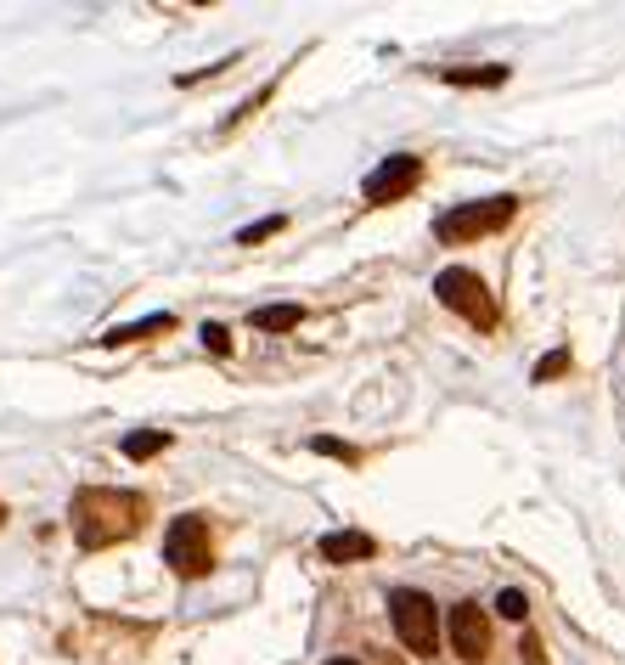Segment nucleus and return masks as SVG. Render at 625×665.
<instances>
[{"mask_svg":"<svg viewBox=\"0 0 625 665\" xmlns=\"http://www.w3.org/2000/svg\"><path fill=\"white\" fill-rule=\"evenodd\" d=\"M68 514H73V542L85 553H97V547H113V542L136 536L141 519H147V503H141L136 490L85 485V490H73V508Z\"/></svg>","mask_w":625,"mask_h":665,"instance_id":"obj_1","label":"nucleus"},{"mask_svg":"<svg viewBox=\"0 0 625 665\" xmlns=\"http://www.w3.org/2000/svg\"><path fill=\"white\" fill-rule=\"evenodd\" d=\"M434 299L445 305V310H457L463 321H474V327H496V299H490V282L479 277V271H468V266H445L439 277H434Z\"/></svg>","mask_w":625,"mask_h":665,"instance_id":"obj_2","label":"nucleus"},{"mask_svg":"<svg viewBox=\"0 0 625 665\" xmlns=\"http://www.w3.org/2000/svg\"><path fill=\"white\" fill-rule=\"evenodd\" d=\"M513 215H518V198H513V192H502V198H485V204H457L452 215H439V220H434V237L457 248V242H474V237H490V231H502Z\"/></svg>","mask_w":625,"mask_h":665,"instance_id":"obj_3","label":"nucleus"},{"mask_svg":"<svg viewBox=\"0 0 625 665\" xmlns=\"http://www.w3.org/2000/svg\"><path fill=\"white\" fill-rule=\"evenodd\" d=\"M389 621H395L400 643H406L417 659H434V648H439V615H434V598H428V593L395 587V593H389Z\"/></svg>","mask_w":625,"mask_h":665,"instance_id":"obj_4","label":"nucleus"},{"mask_svg":"<svg viewBox=\"0 0 625 665\" xmlns=\"http://www.w3.org/2000/svg\"><path fill=\"white\" fill-rule=\"evenodd\" d=\"M163 564L175 575H187V580H198V575L215 569V542H209V525L198 514L169 519V530H163Z\"/></svg>","mask_w":625,"mask_h":665,"instance_id":"obj_5","label":"nucleus"},{"mask_svg":"<svg viewBox=\"0 0 625 665\" xmlns=\"http://www.w3.org/2000/svg\"><path fill=\"white\" fill-rule=\"evenodd\" d=\"M417 181H423V158L395 152V158H384L378 170L361 181V198H367V204H395V198H406Z\"/></svg>","mask_w":625,"mask_h":665,"instance_id":"obj_6","label":"nucleus"},{"mask_svg":"<svg viewBox=\"0 0 625 665\" xmlns=\"http://www.w3.org/2000/svg\"><path fill=\"white\" fill-rule=\"evenodd\" d=\"M452 648H457V659H468V665L485 659L490 626H485V609H479V604H457V609H452Z\"/></svg>","mask_w":625,"mask_h":665,"instance_id":"obj_7","label":"nucleus"},{"mask_svg":"<svg viewBox=\"0 0 625 665\" xmlns=\"http://www.w3.org/2000/svg\"><path fill=\"white\" fill-rule=\"evenodd\" d=\"M373 553H378V542L367 530H333V536H321V558L327 564H361Z\"/></svg>","mask_w":625,"mask_h":665,"instance_id":"obj_8","label":"nucleus"},{"mask_svg":"<svg viewBox=\"0 0 625 665\" xmlns=\"http://www.w3.org/2000/svg\"><path fill=\"white\" fill-rule=\"evenodd\" d=\"M175 327V316L169 310H152V316H141V321H125V327H108L102 332V345H141V339H158V332H169Z\"/></svg>","mask_w":625,"mask_h":665,"instance_id":"obj_9","label":"nucleus"},{"mask_svg":"<svg viewBox=\"0 0 625 665\" xmlns=\"http://www.w3.org/2000/svg\"><path fill=\"white\" fill-rule=\"evenodd\" d=\"M299 316H305L299 305H259L248 321H254L259 332H294V327H299Z\"/></svg>","mask_w":625,"mask_h":665,"instance_id":"obj_10","label":"nucleus"},{"mask_svg":"<svg viewBox=\"0 0 625 665\" xmlns=\"http://www.w3.org/2000/svg\"><path fill=\"white\" fill-rule=\"evenodd\" d=\"M163 446H169L163 429H136V435H125V457H130V463H147V457H158Z\"/></svg>","mask_w":625,"mask_h":665,"instance_id":"obj_11","label":"nucleus"},{"mask_svg":"<svg viewBox=\"0 0 625 665\" xmlns=\"http://www.w3.org/2000/svg\"><path fill=\"white\" fill-rule=\"evenodd\" d=\"M507 68H445V86H502Z\"/></svg>","mask_w":625,"mask_h":665,"instance_id":"obj_12","label":"nucleus"},{"mask_svg":"<svg viewBox=\"0 0 625 665\" xmlns=\"http://www.w3.org/2000/svg\"><path fill=\"white\" fill-rule=\"evenodd\" d=\"M564 373H569V350H547L542 361H535L529 378H535V384H553V378H564Z\"/></svg>","mask_w":625,"mask_h":665,"instance_id":"obj_13","label":"nucleus"},{"mask_svg":"<svg viewBox=\"0 0 625 665\" xmlns=\"http://www.w3.org/2000/svg\"><path fill=\"white\" fill-rule=\"evenodd\" d=\"M310 451H321V457H338V463H361V451H355V446H344V440H333V435H316V440H310Z\"/></svg>","mask_w":625,"mask_h":665,"instance_id":"obj_14","label":"nucleus"},{"mask_svg":"<svg viewBox=\"0 0 625 665\" xmlns=\"http://www.w3.org/2000/svg\"><path fill=\"white\" fill-rule=\"evenodd\" d=\"M496 615H507V621H524V615H529V598H524L518 587H507V593L496 598Z\"/></svg>","mask_w":625,"mask_h":665,"instance_id":"obj_15","label":"nucleus"},{"mask_svg":"<svg viewBox=\"0 0 625 665\" xmlns=\"http://www.w3.org/2000/svg\"><path fill=\"white\" fill-rule=\"evenodd\" d=\"M204 350H215V356H226V350H231V332H226L220 321H204Z\"/></svg>","mask_w":625,"mask_h":665,"instance_id":"obj_16","label":"nucleus"},{"mask_svg":"<svg viewBox=\"0 0 625 665\" xmlns=\"http://www.w3.org/2000/svg\"><path fill=\"white\" fill-rule=\"evenodd\" d=\"M282 226H288V220H259V226H248V231H242L237 242H242V248H254V242H265V237H277Z\"/></svg>","mask_w":625,"mask_h":665,"instance_id":"obj_17","label":"nucleus"},{"mask_svg":"<svg viewBox=\"0 0 625 665\" xmlns=\"http://www.w3.org/2000/svg\"><path fill=\"white\" fill-rule=\"evenodd\" d=\"M518 654H524V665H547V648H542V637H535V632H524Z\"/></svg>","mask_w":625,"mask_h":665,"instance_id":"obj_18","label":"nucleus"},{"mask_svg":"<svg viewBox=\"0 0 625 665\" xmlns=\"http://www.w3.org/2000/svg\"><path fill=\"white\" fill-rule=\"evenodd\" d=\"M327 665H361V659H349V654H344V659H327Z\"/></svg>","mask_w":625,"mask_h":665,"instance_id":"obj_19","label":"nucleus"},{"mask_svg":"<svg viewBox=\"0 0 625 665\" xmlns=\"http://www.w3.org/2000/svg\"><path fill=\"white\" fill-rule=\"evenodd\" d=\"M0 525H7V508H0Z\"/></svg>","mask_w":625,"mask_h":665,"instance_id":"obj_20","label":"nucleus"}]
</instances>
